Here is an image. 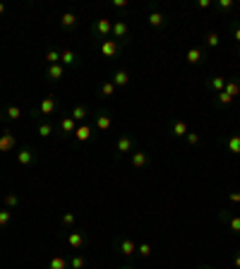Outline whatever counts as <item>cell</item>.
Here are the masks:
<instances>
[{"label": "cell", "mask_w": 240, "mask_h": 269, "mask_svg": "<svg viewBox=\"0 0 240 269\" xmlns=\"http://www.w3.org/2000/svg\"><path fill=\"white\" fill-rule=\"evenodd\" d=\"M67 267H70V269H87V257L74 252V255L67 257Z\"/></svg>", "instance_id": "83f0119b"}, {"label": "cell", "mask_w": 240, "mask_h": 269, "mask_svg": "<svg viewBox=\"0 0 240 269\" xmlns=\"http://www.w3.org/2000/svg\"><path fill=\"white\" fill-rule=\"evenodd\" d=\"M137 255H139V257H144V260L151 257V245H149V243H139V245H137Z\"/></svg>", "instance_id": "f35d334b"}, {"label": "cell", "mask_w": 240, "mask_h": 269, "mask_svg": "<svg viewBox=\"0 0 240 269\" xmlns=\"http://www.w3.org/2000/svg\"><path fill=\"white\" fill-rule=\"evenodd\" d=\"M219 44H221L219 31H207V34H204V46H207V48H216Z\"/></svg>", "instance_id": "1f68e13d"}, {"label": "cell", "mask_w": 240, "mask_h": 269, "mask_svg": "<svg viewBox=\"0 0 240 269\" xmlns=\"http://www.w3.org/2000/svg\"><path fill=\"white\" fill-rule=\"evenodd\" d=\"M223 92L228 94L231 99L240 96V80H228V82H226V89H223Z\"/></svg>", "instance_id": "d6a6232c"}, {"label": "cell", "mask_w": 240, "mask_h": 269, "mask_svg": "<svg viewBox=\"0 0 240 269\" xmlns=\"http://www.w3.org/2000/svg\"><path fill=\"white\" fill-rule=\"evenodd\" d=\"M228 200H231L233 204H240V193H231V195H228Z\"/></svg>", "instance_id": "7bdbcfd3"}, {"label": "cell", "mask_w": 240, "mask_h": 269, "mask_svg": "<svg viewBox=\"0 0 240 269\" xmlns=\"http://www.w3.org/2000/svg\"><path fill=\"white\" fill-rule=\"evenodd\" d=\"M111 5H113V10H118V12H125V10H128V0H113Z\"/></svg>", "instance_id": "60d3db41"}, {"label": "cell", "mask_w": 240, "mask_h": 269, "mask_svg": "<svg viewBox=\"0 0 240 269\" xmlns=\"http://www.w3.org/2000/svg\"><path fill=\"white\" fill-rule=\"evenodd\" d=\"M223 147L228 149L231 154H240V132H233L228 137L223 139Z\"/></svg>", "instance_id": "603a6c76"}, {"label": "cell", "mask_w": 240, "mask_h": 269, "mask_svg": "<svg viewBox=\"0 0 240 269\" xmlns=\"http://www.w3.org/2000/svg\"><path fill=\"white\" fill-rule=\"evenodd\" d=\"M44 63H46L48 67L58 65V63H60V48H48L46 56H44Z\"/></svg>", "instance_id": "f546056e"}, {"label": "cell", "mask_w": 240, "mask_h": 269, "mask_svg": "<svg viewBox=\"0 0 240 269\" xmlns=\"http://www.w3.org/2000/svg\"><path fill=\"white\" fill-rule=\"evenodd\" d=\"M60 63L65 65V70H77L79 67V56L74 53L72 48H63L60 51Z\"/></svg>", "instance_id": "30bf717a"}, {"label": "cell", "mask_w": 240, "mask_h": 269, "mask_svg": "<svg viewBox=\"0 0 240 269\" xmlns=\"http://www.w3.org/2000/svg\"><path fill=\"white\" fill-rule=\"evenodd\" d=\"M5 207H8V209H17L19 207V195L8 193V195H5Z\"/></svg>", "instance_id": "74e56055"}, {"label": "cell", "mask_w": 240, "mask_h": 269, "mask_svg": "<svg viewBox=\"0 0 240 269\" xmlns=\"http://www.w3.org/2000/svg\"><path fill=\"white\" fill-rule=\"evenodd\" d=\"M197 269H212V267H209V264H202V267H197Z\"/></svg>", "instance_id": "7dc6e473"}, {"label": "cell", "mask_w": 240, "mask_h": 269, "mask_svg": "<svg viewBox=\"0 0 240 269\" xmlns=\"http://www.w3.org/2000/svg\"><path fill=\"white\" fill-rule=\"evenodd\" d=\"M48 269H70L67 267V257H63V255H53V257L48 260Z\"/></svg>", "instance_id": "4dcf8cb0"}, {"label": "cell", "mask_w": 240, "mask_h": 269, "mask_svg": "<svg viewBox=\"0 0 240 269\" xmlns=\"http://www.w3.org/2000/svg\"><path fill=\"white\" fill-rule=\"evenodd\" d=\"M94 128L101 132H108L113 128V116L108 108H99V111H96V116H94Z\"/></svg>", "instance_id": "52a82bcc"}, {"label": "cell", "mask_w": 240, "mask_h": 269, "mask_svg": "<svg viewBox=\"0 0 240 269\" xmlns=\"http://www.w3.org/2000/svg\"><path fill=\"white\" fill-rule=\"evenodd\" d=\"M187 63H190V65H202L204 60H207V56H204V51L202 48H197V46H192L190 48V51H187Z\"/></svg>", "instance_id": "7402d4cb"}, {"label": "cell", "mask_w": 240, "mask_h": 269, "mask_svg": "<svg viewBox=\"0 0 240 269\" xmlns=\"http://www.w3.org/2000/svg\"><path fill=\"white\" fill-rule=\"evenodd\" d=\"M70 118H72L74 123H87V118H89V111H87V106H82V103L72 106V111H70Z\"/></svg>", "instance_id": "d4e9b609"}, {"label": "cell", "mask_w": 240, "mask_h": 269, "mask_svg": "<svg viewBox=\"0 0 240 269\" xmlns=\"http://www.w3.org/2000/svg\"><path fill=\"white\" fill-rule=\"evenodd\" d=\"M111 39L120 41L123 46L130 41V24L125 19H118V22H113V31H111Z\"/></svg>", "instance_id": "ba28073f"}, {"label": "cell", "mask_w": 240, "mask_h": 269, "mask_svg": "<svg viewBox=\"0 0 240 269\" xmlns=\"http://www.w3.org/2000/svg\"><path fill=\"white\" fill-rule=\"evenodd\" d=\"M15 149H17V137L10 130H5L0 135V151H3V154H10V151H15Z\"/></svg>", "instance_id": "2e32d148"}, {"label": "cell", "mask_w": 240, "mask_h": 269, "mask_svg": "<svg viewBox=\"0 0 240 269\" xmlns=\"http://www.w3.org/2000/svg\"><path fill=\"white\" fill-rule=\"evenodd\" d=\"M130 166L137 168V171L147 168L149 166V154L144 151V149H135V151L130 154Z\"/></svg>", "instance_id": "7c38bea8"}, {"label": "cell", "mask_w": 240, "mask_h": 269, "mask_svg": "<svg viewBox=\"0 0 240 269\" xmlns=\"http://www.w3.org/2000/svg\"><path fill=\"white\" fill-rule=\"evenodd\" d=\"M56 128H58V132H60L63 137H72L74 130H77V123H74L72 118H70V116H63V118L58 121Z\"/></svg>", "instance_id": "9a60e30c"}, {"label": "cell", "mask_w": 240, "mask_h": 269, "mask_svg": "<svg viewBox=\"0 0 240 269\" xmlns=\"http://www.w3.org/2000/svg\"><path fill=\"white\" fill-rule=\"evenodd\" d=\"M96 92H99V96H101V99H111V96H115V92H118V89H115V84H113L111 80H103V82L99 84V89H96Z\"/></svg>", "instance_id": "cb8c5ba5"}, {"label": "cell", "mask_w": 240, "mask_h": 269, "mask_svg": "<svg viewBox=\"0 0 240 269\" xmlns=\"http://www.w3.org/2000/svg\"><path fill=\"white\" fill-rule=\"evenodd\" d=\"M96 48H99V53H101L103 58H115L123 53V44L120 41H115V39H103V41H99L96 44Z\"/></svg>", "instance_id": "8992f818"}, {"label": "cell", "mask_w": 240, "mask_h": 269, "mask_svg": "<svg viewBox=\"0 0 240 269\" xmlns=\"http://www.w3.org/2000/svg\"><path fill=\"white\" fill-rule=\"evenodd\" d=\"M10 221H12V209H8V207H3V209H0V228H5V226H10Z\"/></svg>", "instance_id": "d590c367"}, {"label": "cell", "mask_w": 240, "mask_h": 269, "mask_svg": "<svg viewBox=\"0 0 240 269\" xmlns=\"http://www.w3.org/2000/svg\"><path fill=\"white\" fill-rule=\"evenodd\" d=\"M233 8H235L233 0H216V12H221V15H231Z\"/></svg>", "instance_id": "836d02e7"}, {"label": "cell", "mask_w": 240, "mask_h": 269, "mask_svg": "<svg viewBox=\"0 0 240 269\" xmlns=\"http://www.w3.org/2000/svg\"><path fill=\"white\" fill-rule=\"evenodd\" d=\"M120 269H137L135 264H125V267H120Z\"/></svg>", "instance_id": "f6af8a7d"}, {"label": "cell", "mask_w": 240, "mask_h": 269, "mask_svg": "<svg viewBox=\"0 0 240 269\" xmlns=\"http://www.w3.org/2000/svg\"><path fill=\"white\" fill-rule=\"evenodd\" d=\"M111 31H113V19L101 17V19H94L92 22V36L96 39V41L111 39Z\"/></svg>", "instance_id": "277c9868"}, {"label": "cell", "mask_w": 240, "mask_h": 269, "mask_svg": "<svg viewBox=\"0 0 240 269\" xmlns=\"http://www.w3.org/2000/svg\"><path fill=\"white\" fill-rule=\"evenodd\" d=\"M231 36L240 44V22H238V19H235V22H231Z\"/></svg>", "instance_id": "ab89813d"}, {"label": "cell", "mask_w": 240, "mask_h": 269, "mask_svg": "<svg viewBox=\"0 0 240 269\" xmlns=\"http://www.w3.org/2000/svg\"><path fill=\"white\" fill-rule=\"evenodd\" d=\"M233 267L240 269V252H235V255H233Z\"/></svg>", "instance_id": "ee69618b"}, {"label": "cell", "mask_w": 240, "mask_h": 269, "mask_svg": "<svg viewBox=\"0 0 240 269\" xmlns=\"http://www.w3.org/2000/svg\"><path fill=\"white\" fill-rule=\"evenodd\" d=\"M22 116H24V111L19 106H8V108H3V113H0V121L12 123V121H17V118H22Z\"/></svg>", "instance_id": "44dd1931"}, {"label": "cell", "mask_w": 240, "mask_h": 269, "mask_svg": "<svg viewBox=\"0 0 240 269\" xmlns=\"http://www.w3.org/2000/svg\"><path fill=\"white\" fill-rule=\"evenodd\" d=\"M212 5H214L212 0H197V8H199V10H209Z\"/></svg>", "instance_id": "b9f144b4"}, {"label": "cell", "mask_w": 240, "mask_h": 269, "mask_svg": "<svg viewBox=\"0 0 240 269\" xmlns=\"http://www.w3.org/2000/svg\"><path fill=\"white\" fill-rule=\"evenodd\" d=\"M111 82L115 84V89H125V87L130 84V72L125 70V67H120V70H115V72H113Z\"/></svg>", "instance_id": "ffe728a7"}, {"label": "cell", "mask_w": 240, "mask_h": 269, "mask_svg": "<svg viewBox=\"0 0 240 269\" xmlns=\"http://www.w3.org/2000/svg\"><path fill=\"white\" fill-rule=\"evenodd\" d=\"M63 74H65V65H63V63L46 67V77L51 80V82H58V80H63Z\"/></svg>", "instance_id": "484cf974"}, {"label": "cell", "mask_w": 240, "mask_h": 269, "mask_svg": "<svg viewBox=\"0 0 240 269\" xmlns=\"http://www.w3.org/2000/svg\"><path fill=\"white\" fill-rule=\"evenodd\" d=\"M36 130H38V135H41V137H51V135L56 132V128H53V123H48V121H44V118H41V121H36Z\"/></svg>", "instance_id": "f1b7e54d"}, {"label": "cell", "mask_w": 240, "mask_h": 269, "mask_svg": "<svg viewBox=\"0 0 240 269\" xmlns=\"http://www.w3.org/2000/svg\"><path fill=\"white\" fill-rule=\"evenodd\" d=\"M147 22H149V27L154 29V31H158V29L166 27V15H164V12H158L156 8H151V10H149V15H147Z\"/></svg>", "instance_id": "4fadbf2b"}, {"label": "cell", "mask_w": 240, "mask_h": 269, "mask_svg": "<svg viewBox=\"0 0 240 269\" xmlns=\"http://www.w3.org/2000/svg\"><path fill=\"white\" fill-rule=\"evenodd\" d=\"M137 149V139H135V135H120L118 142H115V154L113 157L115 159H123V157H130L132 151Z\"/></svg>", "instance_id": "7a4b0ae2"}, {"label": "cell", "mask_w": 240, "mask_h": 269, "mask_svg": "<svg viewBox=\"0 0 240 269\" xmlns=\"http://www.w3.org/2000/svg\"><path fill=\"white\" fill-rule=\"evenodd\" d=\"M60 223H63V228H74V223H77V216H74L72 212H65L63 216H60Z\"/></svg>", "instance_id": "e575fe53"}, {"label": "cell", "mask_w": 240, "mask_h": 269, "mask_svg": "<svg viewBox=\"0 0 240 269\" xmlns=\"http://www.w3.org/2000/svg\"><path fill=\"white\" fill-rule=\"evenodd\" d=\"M185 142H187L190 147H197V144L202 142V135H199V132H197V130H190V132H187V135H185Z\"/></svg>", "instance_id": "8d00e7d4"}, {"label": "cell", "mask_w": 240, "mask_h": 269, "mask_svg": "<svg viewBox=\"0 0 240 269\" xmlns=\"http://www.w3.org/2000/svg\"><path fill=\"white\" fill-rule=\"evenodd\" d=\"M235 56H238V58H240V44H238V51H235Z\"/></svg>", "instance_id": "c3c4849f"}, {"label": "cell", "mask_w": 240, "mask_h": 269, "mask_svg": "<svg viewBox=\"0 0 240 269\" xmlns=\"http://www.w3.org/2000/svg\"><path fill=\"white\" fill-rule=\"evenodd\" d=\"M168 130H171V135H173V137L180 139V137H185V135L190 132V125L178 118V121H171V123H168Z\"/></svg>", "instance_id": "d6986e66"}, {"label": "cell", "mask_w": 240, "mask_h": 269, "mask_svg": "<svg viewBox=\"0 0 240 269\" xmlns=\"http://www.w3.org/2000/svg\"><path fill=\"white\" fill-rule=\"evenodd\" d=\"M113 245H115V250H118L123 257H128V260L137 255V241L130 238V236H120V238H115Z\"/></svg>", "instance_id": "5b68a950"}, {"label": "cell", "mask_w": 240, "mask_h": 269, "mask_svg": "<svg viewBox=\"0 0 240 269\" xmlns=\"http://www.w3.org/2000/svg\"><path fill=\"white\" fill-rule=\"evenodd\" d=\"M0 15H5V5L3 3H0Z\"/></svg>", "instance_id": "bcb514c9"}, {"label": "cell", "mask_w": 240, "mask_h": 269, "mask_svg": "<svg viewBox=\"0 0 240 269\" xmlns=\"http://www.w3.org/2000/svg\"><path fill=\"white\" fill-rule=\"evenodd\" d=\"M56 111H58L56 96H46L44 101L38 103V108H34V111H31V118H34V121H41V118L46 121V118H51Z\"/></svg>", "instance_id": "3957f363"}, {"label": "cell", "mask_w": 240, "mask_h": 269, "mask_svg": "<svg viewBox=\"0 0 240 269\" xmlns=\"http://www.w3.org/2000/svg\"><path fill=\"white\" fill-rule=\"evenodd\" d=\"M77 24H79L77 12L67 10V12H63V15H60V27H63V31H74V29H77Z\"/></svg>", "instance_id": "5bb4252c"}, {"label": "cell", "mask_w": 240, "mask_h": 269, "mask_svg": "<svg viewBox=\"0 0 240 269\" xmlns=\"http://www.w3.org/2000/svg\"><path fill=\"white\" fill-rule=\"evenodd\" d=\"M38 161V157H36V151L31 147H22L17 151V164L19 166H24V168H29V166H34Z\"/></svg>", "instance_id": "9c48e42d"}, {"label": "cell", "mask_w": 240, "mask_h": 269, "mask_svg": "<svg viewBox=\"0 0 240 269\" xmlns=\"http://www.w3.org/2000/svg\"><path fill=\"white\" fill-rule=\"evenodd\" d=\"M92 132H94V128L89 125V123H82V125H77V130H74V142L77 144H87L89 139H92Z\"/></svg>", "instance_id": "e0dca14e"}, {"label": "cell", "mask_w": 240, "mask_h": 269, "mask_svg": "<svg viewBox=\"0 0 240 269\" xmlns=\"http://www.w3.org/2000/svg\"><path fill=\"white\" fill-rule=\"evenodd\" d=\"M65 245L70 248V250H82L84 245L89 243V236L87 231H79V228H70V231H65Z\"/></svg>", "instance_id": "6da1fadb"}, {"label": "cell", "mask_w": 240, "mask_h": 269, "mask_svg": "<svg viewBox=\"0 0 240 269\" xmlns=\"http://www.w3.org/2000/svg\"><path fill=\"white\" fill-rule=\"evenodd\" d=\"M219 219L228 223V228H231L235 236H240V214H231V209H221V212H219Z\"/></svg>", "instance_id": "8fae6325"}, {"label": "cell", "mask_w": 240, "mask_h": 269, "mask_svg": "<svg viewBox=\"0 0 240 269\" xmlns=\"http://www.w3.org/2000/svg\"><path fill=\"white\" fill-rule=\"evenodd\" d=\"M233 101H235V99H231V96H228L226 92L214 94V106H216V108H228Z\"/></svg>", "instance_id": "4316f807"}, {"label": "cell", "mask_w": 240, "mask_h": 269, "mask_svg": "<svg viewBox=\"0 0 240 269\" xmlns=\"http://www.w3.org/2000/svg\"><path fill=\"white\" fill-rule=\"evenodd\" d=\"M226 77H221V74H212V77H207V89L212 94H219V92H223L226 89Z\"/></svg>", "instance_id": "ac0fdd59"}]
</instances>
